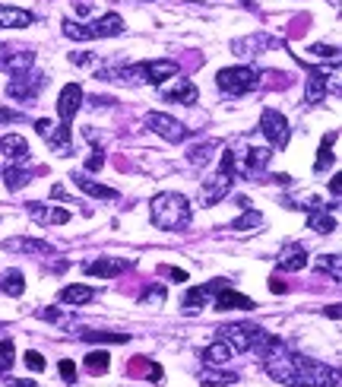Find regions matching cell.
<instances>
[{
	"label": "cell",
	"mask_w": 342,
	"mask_h": 387,
	"mask_svg": "<svg viewBox=\"0 0 342 387\" xmlns=\"http://www.w3.org/2000/svg\"><path fill=\"white\" fill-rule=\"evenodd\" d=\"M80 340H86V343H127L130 333H114V330H82Z\"/></svg>",
	"instance_id": "f1b7e54d"
},
{
	"label": "cell",
	"mask_w": 342,
	"mask_h": 387,
	"mask_svg": "<svg viewBox=\"0 0 342 387\" xmlns=\"http://www.w3.org/2000/svg\"><path fill=\"white\" fill-rule=\"evenodd\" d=\"M149 375H152V384H162V365L149 362Z\"/></svg>",
	"instance_id": "f6af8a7d"
},
{
	"label": "cell",
	"mask_w": 342,
	"mask_h": 387,
	"mask_svg": "<svg viewBox=\"0 0 342 387\" xmlns=\"http://www.w3.org/2000/svg\"><path fill=\"white\" fill-rule=\"evenodd\" d=\"M25 365H29L32 371H45V359H41V353H35V349L25 353Z\"/></svg>",
	"instance_id": "ab89813d"
},
{
	"label": "cell",
	"mask_w": 342,
	"mask_h": 387,
	"mask_svg": "<svg viewBox=\"0 0 342 387\" xmlns=\"http://www.w3.org/2000/svg\"><path fill=\"white\" fill-rule=\"evenodd\" d=\"M159 273H165L171 283H187V273H184V270H174V267H159Z\"/></svg>",
	"instance_id": "b9f144b4"
},
{
	"label": "cell",
	"mask_w": 342,
	"mask_h": 387,
	"mask_svg": "<svg viewBox=\"0 0 342 387\" xmlns=\"http://www.w3.org/2000/svg\"><path fill=\"white\" fill-rule=\"evenodd\" d=\"M45 86H48V76L41 74V70H23V74H13V80L7 86V96L19 102H35Z\"/></svg>",
	"instance_id": "5b68a950"
},
{
	"label": "cell",
	"mask_w": 342,
	"mask_h": 387,
	"mask_svg": "<svg viewBox=\"0 0 342 387\" xmlns=\"http://www.w3.org/2000/svg\"><path fill=\"white\" fill-rule=\"evenodd\" d=\"M16 362V343L13 340H0V375H7Z\"/></svg>",
	"instance_id": "e575fe53"
},
{
	"label": "cell",
	"mask_w": 342,
	"mask_h": 387,
	"mask_svg": "<svg viewBox=\"0 0 342 387\" xmlns=\"http://www.w3.org/2000/svg\"><path fill=\"white\" fill-rule=\"evenodd\" d=\"M38 318L41 321H51V324H60V311L57 308H38Z\"/></svg>",
	"instance_id": "7bdbcfd3"
},
{
	"label": "cell",
	"mask_w": 342,
	"mask_h": 387,
	"mask_svg": "<svg viewBox=\"0 0 342 387\" xmlns=\"http://www.w3.org/2000/svg\"><path fill=\"white\" fill-rule=\"evenodd\" d=\"M276 267L282 273H298L308 267V247L304 245H285L282 247V254H279Z\"/></svg>",
	"instance_id": "e0dca14e"
},
{
	"label": "cell",
	"mask_w": 342,
	"mask_h": 387,
	"mask_svg": "<svg viewBox=\"0 0 342 387\" xmlns=\"http://www.w3.org/2000/svg\"><path fill=\"white\" fill-rule=\"evenodd\" d=\"M273 38H263V35H253V38H235L231 41V54L238 58H251V54H260V48H269Z\"/></svg>",
	"instance_id": "603a6c76"
},
{
	"label": "cell",
	"mask_w": 342,
	"mask_h": 387,
	"mask_svg": "<svg viewBox=\"0 0 342 387\" xmlns=\"http://www.w3.org/2000/svg\"><path fill=\"white\" fill-rule=\"evenodd\" d=\"M57 371H60V378H64L67 384H73V381H76V365L70 362V359H60V365H57Z\"/></svg>",
	"instance_id": "74e56055"
},
{
	"label": "cell",
	"mask_w": 342,
	"mask_h": 387,
	"mask_svg": "<svg viewBox=\"0 0 342 387\" xmlns=\"http://www.w3.org/2000/svg\"><path fill=\"white\" fill-rule=\"evenodd\" d=\"M269 159H273V149L269 146H251L247 149V156H244V175L251 178V175L263 172L269 165Z\"/></svg>",
	"instance_id": "7402d4cb"
},
{
	"label": "cell",
	"mask_w": 342,
	"mask_h": 387,
	"mask_svg": "<svg viewBox=\"0 0 342 387\" xmlns=\"http://www.w3.org/2000/svg\"><path fill=\"white\" fill-rule=\"evenodd\" d=\"M133 261L130 257H95L89 264H82V270L89 273V276H98V280H114V276H121L124 270H130Z\"/></svg>",
	"instance_id": "9c48e42d"
},
{
	"label": "cell",
	"mask_w": 342,
	"mask_h": 387,
	"mask_svg": "<svg viewBox=\"0 0 342 387\" xmlns=\"http://www.w3.org/2000/svg\"><path fill=\"white\" fill-rule=\"evenodd\" d=\"M73 178V184L82 190V194H89V197H95V200H117V190L114 188H108V184H102V181H95V178H89L86 172H76V175H70Z\"/></svg>",
	"instance_id": "ac0fdd59"
},
{
	"label": "cell",
	"mask_w": 342,
	"mask_h": 387,
	"mask_svg": "<svg viewBox=\"0 0 342 387\" xmlns=\"http://www.w3.org/2000/svg\"><path fill=\"white\" fill-rule=\"evenodd\" d=\"M216 308H219V311H253L257 302L247 298V296H241V292H235L231 286H225V289L216 292Z\"/></svg>",
	"instance_id": "9a60e30c"
},
{
	"label": "cell",
	"mask_w": 342,
	"mask_h": 387,
	"mask_svg": "<svg viewBox=\"0 0 342 387\" xmlns=\"http://www.w3.org/2000/svg\"><path fill=\"white\" fill-rule=\"evenodd\" d=\"M149 219H152L155 229L162 232H181L190 225V203L184 194H174V190H162L155 194L152 203H149Z\"/></svg>",
	"instance_id": "6da1fadb"
},
{
	"label": "cell",
	"mask_w": 342,
	"mask_h": 387,
	"mask_svg": "<svg viewBox=\"0 0 342 387\" xmlns=\"http://www.w3.org/2000/svg\"><path fill=\"white\" fill-rule=\"evenodd\" d=\"M308 229L320 232V235H330V232H336V219L330 213H326V203L320 206V210H310L308 216Z\"/></svg>",
	"instance_id": "484cf974"
},
{
	"label": "cell",
	"mask_w": 342,
	"mask_h": 387,
	"mask_svg": "<svg viewBox=\"0 0 342 387\" xmlns=\"http://www.w3.org/2000/svg\"><path fill=\"white\" fill-rule=\"evenodd\" d=\"M25 210H29V216H32L38 225H64V223H70V213H67V210L45 206V203H38V200H29Z\"/></svg>",
	"instance_id": "4fadbf2b"
},
{
	"label": "cell",
	"mask_w": 342,
	"mask_h": 387,
	"mask_svg": "<svg viewBox=\"0 0 342 387\" xmlns=\"http://www.w3.org/2000/svg\"><path fill=\"white\" fill-rule=\"evenodd\" d=\"M105 165V156H102V149H92V156L86 159V172H98Z\"/></svg>",
	"instance_id": "60d3db41"
},
{
	"label": "cell",
	"mask_w": 342,
	"mask_h": 387,
	"mask_svg": "<svg viewBox=\"0 0 342 387\" xmlns=\"http://www.w3.org/2000/svg\"><path fill=\"white\" fill-rule=\"evenodd\" d=\"M228 359H235V349L228 346L225 340H216V343H209V346L203 349V362L209 365V368H222V365L228 362Z\"/></svg>",
	"instance_id": "44dd1931"
},
{
	"label": "cell",
	"mask_w": 342,
	"mask_h": 387,
	"mask_svg": "<svg viewBox=\"0 0 342 387\" xmlns=\"http://www.w3.org/2000/svg\"><path fill=\"white\" fill-rule=\"evenodd\" d=\"M0 156L7 159V162H29V143H25L23 133H7V137H0Z\"/></svg>",
	"instance_id": "5bb4252c"
},
{
	"label": "cell",
	"mask_w": 342,
	"mask_h": 387,
	"mask_svg": "<svg viewBox=\"0 0 342 387\" xmlns=\"http://www.w3.org/2000/svg\"><path fill=\"white\" fill-rule=\"evenodd\" d=\"M200 384H206V387H228V384H238V375H235V371H222V368H209V365H206V368L200 371Z\"/></svg>",
	"instance_id": "d4e9b609"
},
{
	"label": "cell",
	"mask_w": 342,
	"mask_h": 387,
	"mask_svg": "<svg viewBox=\"0 0 342 387\" xmlns=\"http://www.w3.org/2000/svg\"><path fill=\"white\" fill-rule=\"evenodd\" d=\"M323 96H326V70H308V89H304L308 105H317Z\"/></svg>",
	"instance_id": "cb8c5ba5"
},
{
	"label": "cell",
	"mask_w": 342,
	"mask_h": 387,
	"mask_svg": "<svg viewBox=\"0 0 342 387\" xmlns=\"http://www.w3.org/2000/svg\"><path fill=\"white\" fill-rule=\"evenodd\" d=\"M0 289H3L7 296L19 298L25 292V276L19 270H7V273H3V280H0Z\"/></svg>",
	"instance_id": "f546056e"
},
{
	"label": "cell",
	"mask_w": 342,
	"mask_h": 387,
	"mask_svg": "<svg viewBox=\"0 0 342 387\" xmlns=\"http://www.w3.org/2000/svg\"><path fill=\"white\" fill-rule=\"evenodd\" d=\"M260 225H263V216L257 213V210H251V206H247L244 213L238 216V219H235L231 225H228V229H235V232H247V229H260Z\"/></svg>",
	"instance_id": "d6a6232c"
},
{
	"label": "cell",
	"mask_w": 342,
	"mask_h": 387,
	"mask_svg": "<svg viewBox=\"0 0 342 387\" xmlns=\"http://www.w3.org/2000/svg\"><path fill=\"white\" fill-rule=\"evenodd\" d=\"M0 121H25L23 111H10V108H0Z\"/></svg>",
	"instance_id": "ee69618b"
},
{
	"label": "cell",
	"mask_w": 342,
	"mask_h": 387,
	"mask_svg": "<svg viewBox=\"0 0 342 387\" xmlns=\"http://www.w3.org/2000/svg\"><path fill=\"white\" fill-rule=\"evenodd\" d=\"M317 270H320V273H330V280L339 283V280H342V257H339V254H323V257H317Z\"/></svg>",
	"instance_id": "1f68e13d"
},
{
	"label": "cell",
	"mask_w": 342,
	"mask_h": 387,
	"mask_svg": "<svg viewBox=\"0 0 342 387\" xmlns=\"http://www.w3.org/2000/svg\"><path fill=\"white\" fill-rule=\"evenodd\" d=\"M32 23H35V13L0 3V29H29Z\"/></svg>",
	"instance_id": "d6986e66"
},
{
	"label": "cell",
	"mask_w": 342,
	"mask_h": 387,
	"mask_svg": "<svg viewBox=\"0 0 342 387\" xmlns=\"http://www.w3.org/2000/svg\"><path fill=\"white\" fill-rule=\"evenodd\" d=\"M35 64V51L23 45H0V70L3 74H23Z\"/></svg>",
	"instance_id": "ba28073f"
},
{
	"label": "cell",
	"mask_w": 342,
	"mask_h": 387,
	"mask_svg": "<svg viewBox=\"0 0 342 387\" xmlns=\"http://www.w3.org/2000/svg\"><path fill=\"white\" fill-rule=\"evenodd\" d=\"M149 302H152V305H162V302H165V289L155 286V289H149L146 296L139 298V305H149Z\"/></svg>",
	"instance_id": "f35d334b"
},
{
	"label": "cell",
	"mask_w": 342,
	"mask_h": 387,
	"mask_svg": "<svg viewBox=\"0 0 342 387\" xmlns=\"http://www.w3.org/2000/svg\"><path fill=\"white\" fill-rule=\"evenodd\" d=\"M336 137H339V133L336 131H330L323 137V140H320V149H317V162H314V172H323V168H330V165H333V143H336Z\"/></svg>",
	"instance_id": "4316f807"
},
{
	"label": "cell",
	"mask_w": 342,
	"mask_h": 387,
	"mask_svg": "<svg viewBox=\"0 0 342 387\" xmlns=\"http://www.w3.org/2000/svg\"><path fill=\"white\" fill-rule=\"evenodd\" d=\"M35 133L54 149L57 156H70V153H73V131H70L64 121L57 124V121H51V118H38V121H35Z\"/></svg>",
	"instance_id": "277c9868"
},
{
	"label": "cell",
	"mask_w": 342,
	"mask_h": 387,
	"mask_svg": "<svg viewBox=\"0 0 342 387\" xmlns=\"http://www.w3.org/2000/svg\"><path fill=\"white\" fill-rule=\"evenodd\" d=\"M310 54H314V58L339 60V48H333V45H310Z\"/></svg>",
	"instance_id": "8d00e7d4"
},
{
	"label": "cell",
	"mask_w": 342,
	"mask_h": 387,
	"mask_svg": "<svg viewBox=\"0 0 342 387\" xmlns=\"http://www.w3.org/2000/svg\"><path fill=\"white\" fill-rule=\"evenodd\" d=\"M206 289L203 286H194V289H187V296H184V302H181V305H184V311H196V308H203L206 305Z\"/></svg>",
	"instance_id": "d590c367"
},
{
	"label": "cell",
	"mask_w": 342,
	"mask_h": 387,
	"mask_svg": "<svg viewBox=\"0 0 342 387\" xmlns=\"http://www.w3.org/2000/svg\"><path fill=\"white\" fill-rule=\"evenodd\" d=\"M231 181H235V172H222L219 168L216 175H209V178L203 181V188H200V200H203V206L219 203L228 190H231Z\"/></svg>",
	"instance_id": "30bf717a"
},
{
	"label": "cell",
	"mask_w": 342,
	"mask_h": 387,
	"mask_svg": "<svg viewBox=\"0 0 342 387\" xmlns=\"http://www.w3.org/2000/svg\"><path fill=\"white\" fill-rule=\"evenodd\" d=\"M146 127L155 137H162L165 143H184V140H190V133H194L190 127H184L181 121H174L171 115H162V111H149Z\"/></svg>",
	"instance_id": "52a82bcc"
},
{
	"label": "cell",
	"mask_w": 342,
	"mask_h": 387,
	"mask_svg": "<svg viewBox=\"0 0 342 387\" xmlns=\"http://www.w3.org/2000/svg\"><path fill=\"white\" fill-rule=\"evenodd\" d=\"M80 108H82V86L80 82H67L60 89V99H57V118L64 124H70Z\"/></svg>",
	"instance_id": "8fae6325"
},
{
	"label": "cell",
	"mask_w": 342,
	"mask_h": 387,
	"mask_svg": "<svg viewBox=\"0 0 342 387\" xmlns=\"http://www.w3.org/2000/svg\"><path fill=\"white\" fill-rule=\"evenodd\" d=\"M330 190H333V197H339V190H342V181H339V178H333V181H330Z\"/></svg>",
	"instance_id": "bcb514c9"
},
{
	"label": "cell",
	"mask_w": 342,
	"mask_h": 387,
	"mask_svg": "<svg viewBox=\"0 0 342 387\" xmlns=\"http://www.w3.org/2000/svg\"><path fill=\"white\" fill-rule=\"evenodd\" d=\"M108 365H111V359H108L105 349H92V353L86 355V368H89L92 375H105Z\"/></svg>",
	"instance_id": "836d02e7"
},
{
	"label": "cell",
	"mask_w": 342,
	"mask_h": 387,
	"mask_svg": "<svg viewBox=\"0 0 342 387\" xmlns=\"http://www.w3.org/2000/svg\"><path fill=\"white\" fill-rule=\"evenodd\" d=\"M162 99L165 102H178V105H194L200 99L196 86L187 80V76H171V86L162 89Z\"/></svg>",
	"instance_id": "7c38bea8"
},
{
	"label": "cell",
	"mask_w": 342,
	"mask_h": 387,
	"mask_svg": "<svg viewBox=\"0 0 342 387\" xmlns=\"http://www.w3.org/2000/svg\"><path fill=\"white\" fill-rule=\"evenodd\" d=\"M3 251H29V254H38V257H51L54 254V245L48 241H38V239H13V241H3Z\"/></svg>",
	"instance_id": "ffe728a7"
},
{
	"label": "cell",
	"mask_w": 342,
	"mask_h": 387,
	"mask_svg": "<svg viewBox=\"0 0 342 387\" xmlns=\"http://www.w3.org/2000/svg\"><path fill=\"white\" fill-rule=\"evenodd\" d=\"M95 298V289L86 286V283H73V286H64L57 292V302L67 308H80V305H89Z\"/></svg>",
	"instance_id": "2e32d148"
},
{
	"label": "cell",
	"mask_w": 342,
	"mask_h": 387,
	"mask_svg": "<svg viewBox=\"0 0 342 387\" xmlns=\"http://www.w3.org/2000/svg\"><path fill=\"white\" fill-rule=\"evenodd\" d=\"M260 133L266 137L269 149H285L288 140H292V131H288V121H285L282 111L276 108H263L260 115Z\"/></svg>",
	"instance_id": "8992f818"
},
{
	"label": "cell",
	"mask_w": 342,
	"mask_h": 387,
	"mask_svg": "<svg viewBox=\"0 0 342 387\" xmlns=\"http://www.w3.org/2000/svg\"><path fill=\"white\" fill-rule=\"evenodd\" d=\"M216 82L228 96H244V92L260 86V70L257 67H222L216 74Z\"/></svg>",
	"instance_id": "3957f363"
},
{
	"label": "cell",
	"mask_w": 342,
	"mask_h": 387,
	"mask_svg": "<svg viewBox=\"0 0 342 387\" xmlns=\"http://www.w3.org/2000/svg\"><path fill=\"white\" fill-rule=\"evenodd\" d=\"M127 29L117 13H105V16L92 19V23H73V19H64V35L73 41H92V38H114V35H121Z\"/></svg>",
	"instance_id": "7a4b0ae2"
},
{
	"label": "cell",
	"mask_w": 342,
	"mask_h": 387,
	"mask_svg": "<svg viewBox=\"0 0 342 387\" xmlns=\"http://www.w3.org/2000/svg\"><path fill=\"white\" fill-rule=\"evenodd\" d=\"M216 146H219L216 140H206V143H200V146H194L187 153V162L196 165V168H206V165H209V159H212V149H216Z\"/></svg>",
	"instance_id": "4dcf8cb0"
},
{
	"label": "cell",
	"mask_w": 342,
	"mask_h": 387,
	"mask_svg": "<svg viewBox=\"0 0 342 387\" xmlns=\"http://www.w3.org/2000/svg\"><path fill=\"white\" fill-rule=\"evenodd\" d=\"M0 172H3V184H7V190H19V188H25V184L32 181L29 172H23V165H16V162H10L7 168H0Z\"/></svg>",
	"instance_id": "83f0119b"
}]
</instances>
